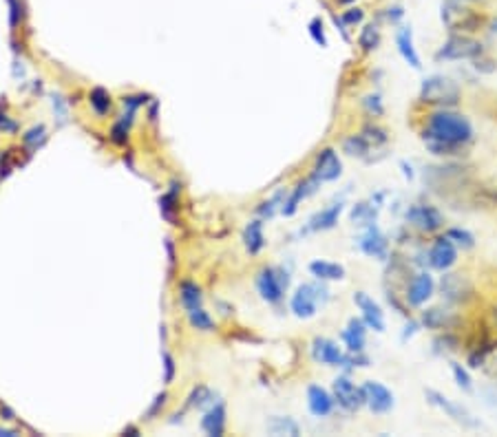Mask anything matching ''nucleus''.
<instances>
[{"instance_id": "f257e3e1", "label": "nucleus", "mask_w": 497, "mask_h": 437, "mask_svg": "<svg viewBox=\"0 0 497 437\" xmlns=\"http://www.w3.org/2000/svg\"><path fill=\"white\" fill-rule=\"evenodd\" d=\"M418 137L435 160H460L475 142V126L457 108H429L418 124Z\"/></svg>"}, {"instance_id": "f03ea898", "label": "nucleus", "mask_w": 497, "mask_h": 437, "mask_svg": "<svg viewBox=\"0 0 497 437\" xmlns=\"http://www.w3.org/2000/svg\"><path fill=\"white\" fill-rule=\"evenodd\" d=\"M462 102V84L446 73H429L418 87V104L427 108H457Z\"/></svg>"}, {"instance_id": "7ed1b4c3", "label": "nucleus", "mask_w": 497, "mask_h": 437, "mask_svg": "<svg viewBox=\"0 0 497 437\" xmlns=\"http://www.w3.org/2000/svg\"><path fill=\"white\" fill-rule=\"evenodd\" d=\"M405 225L420 237H435L446 228V216L440 210V205L427 199H416L403 208Z\"/></svg>"}, {"instance_id": "20e7f679", "label": "nucleus", "mask_w": 497, "mask_h": 437, "mask_svg": "<svg viewBox=\"0 0 497 437\" xmlns=\"http://www.w3.org/2000/svg\"><path fill=\"white\" fill-rule=\"evenodd\" d=\"M440 22L446 29V33H469L475 35L480 29H484L487 18L480 11L466 7L460 0H442L440 5Z\"/></svg>"}, {"instance_id": "39448f33", "label": "nucleus", "mask_w": 497, "mask_h": 437, "mask_svg": "<svg viewBox=\"0 0 497 437\" xmlns=\"http://www.w3.org/2000/svg\"><path fill=\"white\" fill-rule=\"evenodd\" d=\"M487 53V46L480 38L469 33H448L446 40L435 49L433 60L438 65H451V62H471L478 55Z\"/></svg>"}, {"instance_id": "423d86ee", "label": "nucleus", "mask_w": 497, "mask_h": 437, "mask_svg": "<svg viewBox=\"0 0 497 437\" xmlns=\"http://www.w3.org/2000/svg\"><path fill=\"white\" fill-rule=\"evenodd\" d=\"M327 300H330V289H327L323 281L314 278V283L296 285L292 296H289V311H292L298 320H310L319 314L321 307L327 305Z\"/></svg>"}, {"instance_id": "0eeeda50", "label": "nucleus", "mask_w": 497, "mask_h": 437, "mask_svg": "<svg viewBox=\"0 0 497 437\" xmlns=\"http://www.w3.org/2000/svg\"><path fill=\"white\" fill-rule=\"evenodd\" d=\"M289 281H292V274L285 267L263 265L254 276V287H257L261 300H265L268 305H281L289 289Z\"/></svg>"}, {"instance_id": "6e6552de", "label": "nucleus", "mask_w": 497, "mask_h": 437, "mask_svg": "<svg viewBox=\"0 0 497 437\" xmlns=\"http://www.w3.org/2000/svg\"><path fill=\"white\" fill-rule=\"evenodd\" d=\"M403 296L411 311H418L438 296V278L431 270H414L403 285Z\"/></svg>"}, {"instance_id": "1a4fd4ad", "label": "nucleus", "mask_w": 497, "mask_h": 437, "mask_svg": "<svg viewBox=\"0 0 497 437\" xmlns=\"http://www.w3.org/2000/svg\"><path fill=\"white\" fill-rule=\"evenodd\" d=\"M424 402H427L429 406L433 409H438L440 413H444V415L455 422L457 427H462V429H480L482 427V422L473 415V413L462 404V402H457V400H451L448 395H444L442 391H438V388H424Z\"/></svg>"}, {"instance_id": "9d476101", "label": "nucleus", "mask_w": 497, "mask_h": 437, "mask_svg": "<svg viewBox=\"0 0 497 437\" xmlns=\"http://www.w3.org/2000/svg\"><path fill=\"white\" fill-rule=\"evenodd\" d=\"M438 294L448 305L464 307L475 298V285H473V281L466 274L448 270V272H442L438 278Z\"/></svg>"}, {"instance_id": "9b49d317", "label": "nucleus", "mask_w": 497, "mask_h": 437, "mask_svg": "<svg viewBox=\"0 0 497 437\" xmlns=\"http://www.w3.org/2000/svg\"><path fill=\"white\" fill-rule=\"evenodd\" d=\"M356 248L365 254L367 259L378 261V263H387L394 254L391 239L378 223H371L360 230V234L356 239Z\"/></svg>"}, {"instance_id": "f8f14e48", "label": "nucleus", "mask_w": 497, "mask_h": 437, "mask_svg": "<svg viewBox=\"0 0 497 437\" xmlns=\"http://www.w3.org/2000/svg\"><path fill=\"white\" fill-rule=\"evenodd\" d=\"M418 318L422 323L424 332H444V329H457V325L462 323V316L455 311L453 305L448 302H429L422 309H418Z\"/></svg>"}, {"instance_id": "ddd939ff", "label": "nucleus", "mask_w": 497, "mask_h": 437, "mask_svg": "<svg viewBox=\"0 0 497 437\" xmlns=\"http://www.w3.org/2000/svg\"><path fill=\"white\" fill-rule=\"evenodd\" d=\"M460 261V250L444 232L431 237L427 246V267L435 274L453 270Z\"/></svg>"}, {"instance_id": "4468645a", "label": "nucleus", "mask_w": 497, "mask_h": 437, "mask_svg": "<svg viewBox=\"0 0 497 437\" xmlns=\"http://www.w3.org/2000/svg\"><path fill=\"white\" fill-rule=\"evenodd\" d=\"M310 356L317 364H323V367H334V369H347V360L349 354L343 345H338L336 340L327 338V336H317L310 343Z\"/></svg>"}, {"instance_id": "2eb2a0df", "label": "nucleus", "mask_w": 497, "mask_h": 437, "mask_svg": "<svg viewBox=\"0 0 497 437\" xmlns=\"http://www.w3.org/2000/svg\"><path fill=\"white\" fill-rule=\"evenodd\" d=\"M365 395V409L371 415H389L396 409V393L380 380H365L360 384Z\"/></svg>"}, {"instance_id": "dca6fc26", "label": "nucleus", "mask_w": 497, "mask_h": 437, "mask_svg": "<svg viewBox=\"0 0 497 437\" xmlns=\"http://www.w3.org/2000/svg\"><path fill=\"white\" fill-rule=\"evenodd\" d=\"M332 393L336 400V406L345 413H358L365 406V395H362V386L356 384L349 378V373H343L334 378L332 382Z\"/></svg>"}, {"instance_id": "f3484780", "label": "nucleus", "mask_w": 497, "mask_h": 437, "mask_svg": "<svg viewBox=\"0 0 497 437\" xmlns=\"http://www.w3.org/2000/svg\"><path fill=\"white\" fill-rule=\"evenodd\" d=\"M351 300H354L356 309L360 311V318L369 327V332H376V334L387 332V316H385V309L378 300H373V296H369L367 291H362V289L354 291Z\"/></svg>"}, {"instance_id": "a211bd4d", "label": "nucleus", "mask_w": 497, "mask_h": 437, "mask_svg": "<svg viewBox=\"0 0 497 437\" xmlns=\"http://www.w3.org/2000/svg\"><path fill=\"white\" fill-rule=\"evenodd\" d=\"M312 175L317 177L323 184H332V181H338L343 177V160L334 146H325L314 157V166H312Z\"/></svg>"}, {"instance_id": "6ab92c4d", "label": "nucleus", "mask_w": 497, "mask_h": 437, "mask_svg": "<svg viewBox=\"0 0 497 437\" xmlns=\"http://www.w3.org/2000/svg\"><path fill=\"white\" fill-rule=\"evenodd\" d=\"M345 212V201L338 199L330 205H325L319 212H314L308 223L298 230L301 237H308V234H317V232H327V230H334L338 225V218Z\"/></svg>"}, {"instance_id": "aec40b11", "label": "nucleus", "mask_w": 497, "mask_h": 437, "mask_svg": "<svg viewBox=\"0 0 497 437\" xmlns=\"http://www.w3.org/2000/svg\"><path fill=\"white\" fill-rule=\"evenodd\" d=\"M394 42H396L398 55L403 58V62L409 69H414V71H422L424 69L422 55H420L418 46H416V38H414V29H411V24H400V27H396Z\"/></svg>"}, {"instance_id": "412c9836", "label": "nucleus", "mask_w": 497, "mask_h": 437, "mask_svg": "<svg viewBox=\"0 0 497 437\" xmlns=\"http://www.w3.org/2000/svg\"><path fill=\"white\" fill-rule=\"evenodd\" d=\"M305 402H308V411L312 418L317 420H327L334 415L336 411V400L330 388H325L321 384H310L305 388Z\"/></svg>"}, {"instance_id": "4be33fe9", "label": "nucleus", "mask_w": 497, "mask_h": 437, "mask_svg": "<svg viewBox=\"0 0 497 437\" xmlns=\"http://www.w3.org/2000/svg\"><path fill=\"white\" fill-rule=\"evenodd\" d=\"M321 186H323V181H319L312 173L308 177H303L298 184L287 192V199H285L283 208H281V214L287 216V218L294 216L301 208V203L305 201L308 197H312V194H317Z\"/></svg>"}, {"instance_id": "5701e85b", "label": "nucleus", "mask_w": 497, "mask_h": 437, "mask_svg": "<svg viewBox=\"0 0 497 437\" xmlns=\"http://www.w3.org/2000/svg\"><path fill=\"white\" fill-rule=\"evenodd\" d=\"M367 332H369V327L365 325V320L360 318H349L347 325H345V329L341 332V343L343 347L349 351V354H360V351H365L367 347Z\"/></svg>"}, {"instance_id": "b1692460", "label": "nucleus", "mask_w": 497, "mask_h": 437, "mask_svg": "<svg viewBox=\"0 0 497 437\" xmlns=\"http://www.w3.org/2000/svg\"><path fill=\"white\" fill-rule=\"evenodd\" d=\"M462 338L455 329H444V332H435L431 338V354L435 358H451L455 354L462 351Z\"/></svg>"}, {"instance_id": "393cba45", "label": "nucleus", "mask_w": 497, "mask_h": 437, "mask_svg": "<svg viewBox=\"0 0 497 437\" xmlns=\"http://www.w3.org/2000/svg\"><path fill=\"white\" fill-rule=\"evenodd\" d=\"M308 272L317 278V281L323 283H336V281H345L347 270L343 263L336 261H327V259H314L308 263Z\"/></svg>"}, {"instance_id": "a878e982", "label": "nucleus", "mask_w": 497, "mask_h": 437, "mask_svg": "<svg viewBox=\"0 0 497 437\" xmlns=\"http://www.w3.org/2000/svg\"><path fill=\"white\" fill-rule=\"evenodd\" d=\"M341 148L347 157H354V160H362L367 164H373L376 162V151L371 148V144L360 135V130L354 132V135H347L341 144ZM380 155V153H378ZM385 157V155H382Z\"/></svg>"}, {"instance_id": "bb28decb", "label": "nucleus", "mask_w": 497, "mask_h": 437, "mask_svg": "<svg viewBox=\"0 0 497 437\" xmlns=\"http://www.w3.org/2000/svg\"><path fill=\"white\" fill-rule=\"evenodd\" d=\"M380 205H376L371 199H365V201H358L351 205V210H349V221L354 228L362 230V228H367L371 223H378V216H380Z\"/></svg>"}, {"instance_id": "cd10ccee", "label": "nucleus", "mask_w": 497, "mask_h": 437, "mask_svg": "<svg viewBox=\"0 0 497 437\" xmlns=\"http://www.w3.org/2000/svg\"><path fill=\"white\" fill-rule=\"evenodd\" d=\"M263 225H265V221L257 216V218H252L244 230V246H246V252L250 254V257H257V254H261L265 250V246H268Z\"/></svg>"}, {"instance_id": "c85d7f7f", "label": "nucleus", "mask_w": 497, "mask_h": 437, "mask_svg": "<svg viewBox=\"0 0 497 437\" xmlns=\"http://www.w3.org/2000/svg\"><path fill=\"white\" fill-rule=\"evenodd\" d=\"M358 49L362 53H376L380 49V44H382V29H380V22L378 20H369V22H365L360 27V31H358Z\"/></svg>"}, {"instance_id": "c756f323", "label": "nucleus", "mask_w": 497, "mask_h": 437, "mask_svg": "<svg viewBox=\"0 0 497 437\" xmlns=\"http://www.w3.org/2000/svg\"><path fill=\"white\" fill-rule=\"evenodd\" d=\"M201 431L210 437L224 435V431H226V404L224 402H217L205 411V415L201 418Z\"/></svg>"}, {"instance_id": "7c9ffc66", "label": "nucleus", "mask_w": 497, "mask_h": 437, "mask_svg": "<svg viewBox=\"0 0 497 437\" xmlns=\"http://www.w3.org/2000/svg\"><path fill=\"white\" fill-rule=\"evenodd\" d=\"M360 135L365 137V139L371 144V148H373L376 153H380V155H385L387 146H389V142H391L389 130H387L385 126H380L376 119H369V121H365V124H362Z\"/></svg>"}, {"instance_id": "2f4dec72", "label": "nucleus", "mask_w": 497, "mask_h": 437, "mask_svg": "<svg viewBox=\"0 0 497 437\" xmlns=\"http://www.w3.org/2000/svg\"><path fill=\"white\" fill-rule=\"evenodd\" d=\"M448 371H451V378L455 382V386L462 393H473L475 391V380H473V369H469L466 362H460L448 358Z\"/></svg>"}, {"instance_id": "473e14b6", "label": "nucleus", "mask_w": 497, "mask_h": 437, "mask_svg": "<svg viewBox=\"0 0 497 437\" xmlns=\"http://www.w3.org/2000/svg\"><path fill=\"white\" fill-rule=\"evenodd\" d=\"M287 192L289 190H285V188L274 190V194H270L268 199H263L257 205V216L263 218V221H270V218H274L276 214H281V208H283V203L287 199Z\"/></svg>"}, {"instance_id": "72a5a7b5", "label": "nucleus", "mask_w": 497, "mask_h": 437, "mask_svg": "<svg viewBox=\"0 0 497 437\" xmlns=\"http://www.w3.org/2000/svg\"><path fill=\"white\" fill-rule=\"evenodd\" d=\"M442 232L455 243L460 252H473L478 248V237L464 225H446Z\"/></svg>"}, {"instance_id": "f704fd0d", "label": "nucleus", "mask_w": 497, "mask_h": 437, "mask_svg": "<svg viewBox=\"0 0 497 437\" xmlns=\"http://www.w3.org/2000/svg\"><path fill=\"white\" fill-rule=\"evenodd\" d=\"M265 431H268L270 435H276V437H281V435L298 437L301 435L298 422L294 418H289V415H272L268 422H265Z\"/></svg>"}, {"instance_id": "c9c22d12", "label": "nucleus", "mask_w": 497, "mask_h": 437, "mask_svg": "<svg viewBox=\"0 0 497 437\" xmlns=\"http://www.w3.org/2000/svg\"><path fill=\"white\" fill-rule=\"evenodd\" d=\"M179 300H181V307L186 311L195 309V307H203V291L195 281H181L179 283Z\"/></svg>"}, {"instance_id": "e433bc0d", "label": "nucleus", "mask_w": 497, "mask_h": 437, "mask_svg": "<svg viewBox=\"0 0 497 437\" xmlns=\"http://www.w3.org/2000/svg\"><path fill=\"white\" fill-rule=\"evenodd\" d=\"M360 106H362V111H365V115L369 119H380L387 113L385 100H382V95L378 91H371L367 95H362L360 97Z\"/></svg>"}, {"instance_id": "4c0bfd02", "label": "nucleus", "mask_w": 497, "mask_h": 437, "mask_svg": "<svg viewBox=\"0 0 497 437\" xmlns=\"http://www.w3.org/2000/svg\"><path fill=\"white\" fill-rule=\"evenodd\" d=\"M89 104L95 111V115L104 117V115H108V111H111V95H108V91L104 87H95L89 93Z\"/></svg>"}, {"instance_id": "58836bf2", "label": "nucleus", "mask_w": 497, "mask_h": 437, "mask_svg": "<svg viewBox=\"0 0 497 437\" xmlns=\"http://www.w3.org/2000/svg\"><path fill=\"white\" fill-rule=\"evenodd\" d=\"M188 316V323L192 329H197V332H212L214 329V320H212V316L205 311L203 307H195V309H188L186 311Z\"/></svg>"}, {"instance_id": "ea45409f", "label": "nucleus", "mask_w": 497, "mask_h": 437, "mask_svg": "<svg viewBox=\"0 0 497 437\" xmlns=\"http://www.w3.org/2000/svg\"><path fill=\"white\" fill-rule=\"evenodd\" d=\"M405 16H407L405 7L400 3H391V5H387L378 11V22L380 24H391V27H400Z\"/></svg>"}, {"instance_id": "a19ab883", "label": "nucleus", "mask_w": 497, "mask_h": 437, "mask_svg": "<svg viewBox=\"0 0 497 437\" xmlns=\"http://www.w3.org/2000/svg\"><path fill=\"white\" fill-rule=\"evenodd\" d=\"M469 67L475 76H493V73H497V60L493 55H489V51H487V53L478 55L475 60H471Z\"/></svg>"}, {"instance_id": "79ce46f5", "label": "nucleus", "mask_w": 497, "mask_h": 437, "mask_svg": "<svg viewBox=\"0 0 497 437\" xmlns=\"http://www.w3.org/2000/svg\"><path fill=\"white\" fill-rule=\"evenodd\" d=\"M133 115L135 113H126L122 115V119L115 121L113 128H111V142L117 144V146H124L128 142V130H130V124H133Z\"/></svg>"}, {"instance_id": "37998d69", "label": "nucleus", "mask_w": 497, "mask_h": 437, "mask_svg": "<svg viewBox=\"0 0 497 437\" xmlns=\"http://www.w3.org/2000/svg\"><path fill=\"white\" fill-rule=\"evenodd\" d=\"M210 402H212V391H210L208 386L199 384V386H195V388L190 391L186 406H188V409H203V406H208Z\"/></svg>"}, {"instance_id": "c03bdc74", "label": "nucleus", "mask_w": 497, "mask_h": 437, "mask_svg": "<svg viewBox=\"0 0 497 437\" xmlns=\"http://www.w3.org/2000/svg\"><path fill=\"white\" fill-rule=\"evenodd\" d=\"M341 20L347 24L349 29H354V27H362V24L367 22V11L362 9V7H345V11H341Z\"/></svg>"}, {"instance_id": "a18cd8bd", "label": "nucleus", "mask_w": 497, "mask_h": 437, "mask_svg": "<svg viewBox=\"0 0 497 437\" xmlns=\"http://www.w3.org/2000/svg\"><path fill=\"white\" fill-rule=\"evenodd\" d=\"M420 332H424V329H422V323H420L418 316H414V314L407 316L403 329H400V343H403V345L411 343V340H414Z\"/></svg>"}, {"instance_id": "49530a36", "label": "nucleus", "mask_w": 497, "mask_h": 437, "mask_svg": "<svg viewBox=\"0 0 497 437\" xmlns=\"http://www.w3.org/2000/svg\"><path fill=\"white\" fill-rule=\"evenodd\" d=\"M308 33H310V38L317 42L319 46H327L330 42H327V33H325V22L321 16H314L308 24Z\"/></svg>"}, {"instance_id": "de8ad7c7", "label": "nucleus", "mask_w": 497, "mask_h": 437, "mask_svg": "<svg viewBox=\"0 0 497 437\" xmlns=\"http://www.w3.org/2000/svg\"><path fill=\"white\" fill-rule=\"evenodd\" d=\"M160 208L166 218H173V210L177 208V186H173V190L160 199Z\"/></svg>"}, {"instance_id": "09e8293b", "label": "nucleus", "mask_w": 497, "mask_h": 437, "mask_svg": "<svg viewBox=\"0 0 497 437\" xmlns=\"http://www.w3.org/2000/svg\"><path fill=\"white\" fill-rule=\"evenodd\" d=\"M47 139V128L40 124V126H33L31 130H27V135L22 137V142H25V146H29V148H35L38 144H42Z\"/></svg>"}, {"instance_id": "8fccbe9b", "label": "nucleus", "mask_w": 497, "mask_h": 437, "mask_svg": "<svg viewBox=\"0 0 497 437\" xmlns=\"http://www.w3.org/2000/svg\"><path fill=\"white\" fill-rule=\"evenodd\" d=\"M398 168H400V175H403V179L407 181V184H414V181L418 179V170H416L414 162L400 160V162H398Z\"/></svg>"}, {"instance_id": "3c124183", "label": "nucleus", "mask_w": 497, "mask_h": 437, "mask_svg": "<svg viewBox=\"0 0 497 437\" xmlns=\"http://www.w3.org/2000/svg\"><path fill=\"white\" fill-rule=\"evenodd\" d=\"M151 100L149 95H126L124 100H122V106L126 108V111H130V113H135L140 106H144Z\"/></svg>"}, {"instance_id": "603ef678", "label": "nucleus", "mask_w": 497, "mask_h": 437, "mask_svg": "<svg viewBox=\"0 0 497 437\" xmlns=\"http://www.w3.org/2000/svg\"><path fill=\"white\" fill-rule=\"evenodd\" d=\"M7 3H9V24L16 29L22 20V5L20 0H7Z\"/></svg>"}, {"instance_id": "864d4df0", "label": "nucleus", "mask_w": 497, "mask_h": 437, "mask_svg": "<svg viewBox=\"0 0 497 437\" xmlns=\"http://www.w3.org/2000/svg\"><path fill=\"white\" fill-rule=\"evenodd\" d=\"M166 402H168V393H166V391H162L160 395L155 397V402L151 404V409L146 411V420H153V418L157 415V413H160V411L166 406Z\"/></svg>"}, {"instance_id": "5fc2aeb1", "label": "nucleus", "mask_w": 497, "mask_h": 437, "mask_svg": "<svg viewBox=\"0 0 497 437\" xmlns=\"http://www.w3.org/2000/svg\"><path fill=\"white\" fill-rule=\"evenodd\" d=\"M164 369H166V373H164V382H166V384H171L173 378H175V360H173L171 354H166V351H164Z\"/></svg>"}, {"instance_id": "6e6d98bb", "label": "nucleus", "mask_w": 497, "mask_h": 437, "mask_svg": "<svg viewBox=\"0 0 497 437\" xmlns=\"http://www.w3.org/2000/svg\"><path fill=\"white\" fill-rule=\"evenodd\" d=\"M53 111L60 115V119H62V121L67 119V106L62 104V97H60V95L58 97L53 95Z\"/></svg>"}, {"instance_id": "4d7b16f0", "label": "nucleus", "mask_w": 497, "mask_h": 437, "mask_svg": "<svg viewBox=\"0 0 497 437\" xmlns=\"http://www.w3.org/2000/svg\"><path fill=\"white\" fill-rule=\"evenodd\" d=\"M484 31H487L489 35H493V38H497V16L487 18V24H484Z\"/></svg>"}, {"instance_id": "13d9d810", "label": "nucleus", "mask_w": 497, "mask_h": 437, "mask_svg": "<svg viewBox=\"0 0 497 437\" xmlns=\"http://www.w3.org/2000/svg\"><path fill=\"white\" fill-rule=\"evenodd\" d=\"M0 128H3V130H9V132H14L18 126H16V121H9L7 115L0 113Z\"/></svg>"}, {"instance_id": "bf43d9fd", "label": "nucleus", "mask_w": 497, "mask_h": 437, "mask_svg": "<svg viewBox=\"0 0 497 437\" xmlns=\"http://www.w3.org/2000/svg\"><path fill=\"white\" fill-rule=\"evenodd\" d=\"M334 3L338 5V7H351L356 3V0H334Z\"/></svg>"}, {"instance_id": "052dcab7", "label": "nucleus", "mask_w": 497, "mask_h": 437, "mask_svg": "<svg viewBox=\"0 0 497 437\" xmlns=\"http://www.w3.org/2000/svg\"><path fill=\"white\" fill-rule=\"evenodd\" d=\"M126 433H128V435H130V437H135V435H137V433H140V431H137V429H135V427H128V429H124V435H126Z\"/></svg>"}, {"instance_id": "680f3d73", "label": "nucleus", "mask_w": 497, "mask_h": 437, "mask_svg": "<svg viewBox=\"0 0 497 437\" xmlns=\"http://www.w3.org/2000/svg\"><path fill=\"white\" fill-rule=\"evenodd\" d=\"M3 435H7V437H14L16 435V431H9V429H0V437Z\"/></svg>"}, {"instance_id": "e2e57ef3", "label": "nucleus", "mask_w": 497, "mask_h": 437, "mask_svg": "<svg viewBox=\"0 0 497 437\" xmlns=\"http://www.w3.org/2000/svg\"><path fill=\"white\" fill-rule=\"evenodd\" d=\"M460 3H464V5H478V3H484V0H460Z\"/></svg>"}]
</instances>
